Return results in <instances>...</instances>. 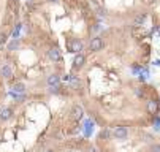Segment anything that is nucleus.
Instances as JSON below:
<instances>
[{
    "mask_svg": "<svg viewBox=\"0 0 160 152\" xmlns=\"http://www.w3.org/2000/svg\"><path fill=\"white\" fill-rule=\"evenodd\" d=\"M103 48H105V40L98 35L92 36L90 41H89V46H87V49H89L90 52H98V51H101Z\"/></svg>",
    "mask_w": 160,
    "mask_h": 152,
    "instance_id": "obj_2",
    "label": "nucleus"
},
{
    "mask_svg": "<svg viewBox=\"0 0 160 152\" xmlns=\"http://www.w3.org/2000/svg\"><path fill=\"white\" fill-rule=\"evenodd\" d=\"M46 56H48V59H49L51 62H54V63L62 62V52H60V49L57 48L56 45H51L49 48H48Z\"/></svg>",
    "mask_w": 160,
    "mask_h": 152,
    "instance_id": "obj_3",
    "label": "nucleus"
},
{
    "mask_svg": "<svg viewBox=\"0 0 160 152\" xmlns=\"http://www.w3.org/2000/svg\"><path fill=\"white\" fill-rule=\"evenodd\" d=\"M92 128H94V120L87 119L86 122H84V135H86L87 138L90 136V133H92Z\"/></svg>",
    "mask_w": 160,
    "mask_h": 152,
    "instance_id": "obj_14",
    "label": "nucleus"
},
{
    "mask_svg": "<svg viewBox=\"0 0 160 152\" xmlns=\"http://www.w3.org/2000/svg\"><path fill=\"white\" fill-rule=\"evenodd\" d=\"M60 83H62V76H60L59 73H51V75L46 78L48 86H59Z\"/></svg>",
    "mask_w": 160,
    "mask_h": 152,
    "instance_id": "obj_9",
    "label": "nucleus"
},
{
    "mask_svg": "<svg viewBox=\"0 0 160 152\" xmlns=\"http://www.w3.org/2000/svg\"><path fill=\"white\" fill-rule=\"evenodd\" d=\"M65 46H67V51L73 52V54H78V52H83L84 51V43L79 38H68L65 41Z\"/></svg>",
    "mask_w": 160,
    "mask_h": 152,
    "instance_id": "obj_1",
    "label": "nucleus"
},
{
    "mask_svg": "<svg viewBox=\"0 0 160 152\" xmlns=\"http://www.w3.org/2000/svg\"><path fill=\"white\" fill-rule=\"evenodd\" d=\"M152 65H155V67H160V59H155L154 62H152Z\"/></svg>",
    "mask_w": 160,
    "mask_h": 152,
    "instance_id": "obj_16",
    "label": "nucleus"
},
{
    "mask_svg": "<svg viewBox=\"0 0 160 152\" xmlns=\"http://www.w3.org/2000/svg\"><path fill=\"white\" fill-rule=\"evenodd\" d=\"M11 90L16 92V94H26L27 86H26V83H22V81H16V83L11 84Z\"/></svg>",
    "mask_w": 160,
    "mask_h": 152,
    "instance_id": "obj_11",
    "label": "nucleus"
},
{
    "mask_svg": "<svg viewBox=\"0 0 160 152\" xmlns=\"http://www.w3.org/2000/svg\"><path fill=\"white\" fill-rule=\"evenodd\" d=\"M149 76H151V73H149V68L144 65V68H143L141 72L138 73V79H139V83H146V81L149 79Z\"/></svg>",
    "mask_w": 160,
    "mask_h": 152,
    "instance_id": "obj_13",
    "label": "nucleus"
},
{
    "mask_svg": "<svg viewBox=\"0 0 160 152\" xmlns=\"http://www.w3.org/2000/svg\"><path fill=\"white\" fill-rule=\"evenodd\" d=\"M113 136L116 138V140H125V138L128 136V128L124 127V125H117L113 128Z\"/></svg>",
    "mask_w": 160,
    "mask_h": 152,
    "instance_id": "obj_7",
    "label": "nucleus"
},
{
    "mask_svg": "<svg viewBox=\"0 0 160 152\" xmlns=\"http://www.w3.org/2000/svg\"><path fill=\"white\" fill-rule=\"evenodd\" d=\"M46 2H49V3H56V2H59V0H46Z\"/></svg>",
    "mask_w": 160,
    "mask_h": 152,
    "instance_id": "obj_17",
    "label": "nucleus"
},
{
    "mask_svg": "<svg viewBox=\"0 0 160 152\" xmlns=\"http://www.w3.org/2000/svg\"><path fill=\"white\" fill-rule=\"evenodd\" d=\"M86 54L84 52H78L74 54V59H73V65H71V68H73V72H79V70L84 68V65H86Z\"/></svg>",
    "mask_w": 160,
    "mask_h": 152,
    "instance_id": "obj_4",
    "label": "nucleus"
},
{
    "mask_svg": "<svg viewBox=\"0 0 160 152\" xmlns=\"http://www.w3.org/2000/svg\"><path fill=\"white\" fill-rule=\"evenodd\" d=\"M160 108V101L157 97H149L148 100H146V111H148L151 116H154V114H157Z\"/></svg>",
    "mask_w": 160,
    "mask_h": 152,
    "instance_id": "obj_5",
    "label": "nucleus"
},
{
    "mask_svg": "<svg viewBox=\"0 0 160 152\" xmlns=\"http://www.w3.org/2000/svg\"><path fill=\"white\" fill-rule=\"evenodd\" d=\"M46 152H54V151H52V149H48V151H46Z\"/></svg>",
    "mask_w": 160,
    "mask_h": 152,
    "instance_id": "obj_18",
    "label": "nucleus"
},
{
    "mask_svg": "<svg viewBox=\"0 0 160 152\" xmlns=\"http://www.w3.org/2000/svg\"><path fill=\"white\" fill-rule=\"evenodd\" d=\"M110 136H113V130H110L108 127H103L101 131L98 133V140H101V141H108Z\"/></svg>",
    "mask_w": 160,
    "mask_h": 152,
    "instance_id": "obj_12",
    "label": "nucleus"
},
{
    "mask_svg": "<svg viewBox=\"0 0 160 152\" xmlns=\"http://www.w3.org/2000/svg\"><path fill=\"white\" fill-rule=\"evenodd\" d=\"M146 19H148V13L146 11L138 13V14L133 18V27H143L146 24Z\"/></svg>",
    "mask_w": 160,
    "mask_h": 152,
    "instance_id": "obj_8",
    "label": "nucleus"
},
{
    "mask_svg": "<svg viewBox=\"0 0 160 152\" xmlns=\"http://www.w3.org/2000/svg\"><path fill=\"white\" fill-rule=\"evenodd\" d=\"M71 119L74 120V122H79V120H83L84 117V109L83 106H81L79 103H74L73 106H71Z\"/></svg>",
    "mask_w": 160,
    "mask_h": 152,
    "instance_id": "obj_6",
    "label": "nucleus"
},
{
    "mask_svg": "<svg viewBox=\"0 0 160 152\" xmlns=\"http://www.w3.org/2000/svg\"><path fill=\"white\" fill-rule=\"evenodd\" d=\"M149 152H160V144H159V143L151 144V147H149Z\"/></svg>",
    "mask_w": 160,
    "mask_h": 152,
    "instance_id": "obj_15",
    "label": "nucleus"
},
{
    "mask_svg": "<svg viewBox=\"0 0 160 152\" xmlns=\"http://www.w3.org/2000/svg\"><path fill=\"white\" fill-rule=\"evenodd\" d=\"M13 108H10V106H5V108H2L0 109V120H3V122H6V120H10L13 117Z\"/></svg>",
    "mask_w": 160,
    "mask_h": 152,
    "instance_id": "obj_10",
    "label": "nucleus"
}]
</instances>
